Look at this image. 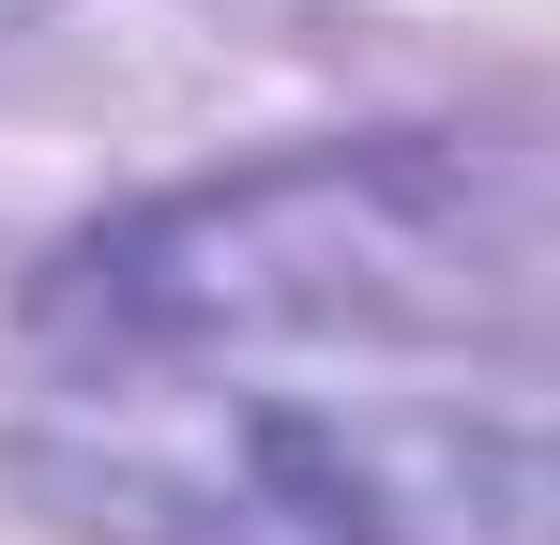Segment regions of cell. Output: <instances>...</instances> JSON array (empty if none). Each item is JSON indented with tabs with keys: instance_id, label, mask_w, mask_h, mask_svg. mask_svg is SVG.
Segmentation results:
<instances>
[{
	"instance_id": "cell-2",
	"label": "cell",
	"mask_w": 560,
	"mask_h": 545,
	"mask_svg": "<svg viewBox=\"0 0 560 545\" xmlns=\"http://www.w3.org/2000/svg\"><path fill=\"white\" fill-rule=\"evenodd\" d=\"M500 303H515V243L469 212V152L378 137L92 228L31 318L92 349H228V334H349V318L485 334Z\"/></svg>"
},
{
	"instance_id": "cell-3",
	"label": "cell",
	"mask_w": 560,
	"mask_h": 545,
	"mask_svg": "<svg viewBox=\"0 0 560 545\" xmlns=\"http://www.w3.org/2000/svg\"><path fill=\"white\" fill-rule=\"evenodd\" d=\"M31 15H46V0H0V31H31Z\"/></svg>"
},
{
	"instance_id": "cell-1",
	"label": "cell",
	"mask_w": 560,
	"mask_h": 545,
	"mask_svg": "<svg viewBox=\"0 0 560 545\" xmlns=\"http://www.w3.org/2000/svg\"><path fill=\"white\" fill-rule=\"evenodd\" d=\"M15 485L92 545H560V440L409 394H61Z\"/></svg>"
}]
</instances>
